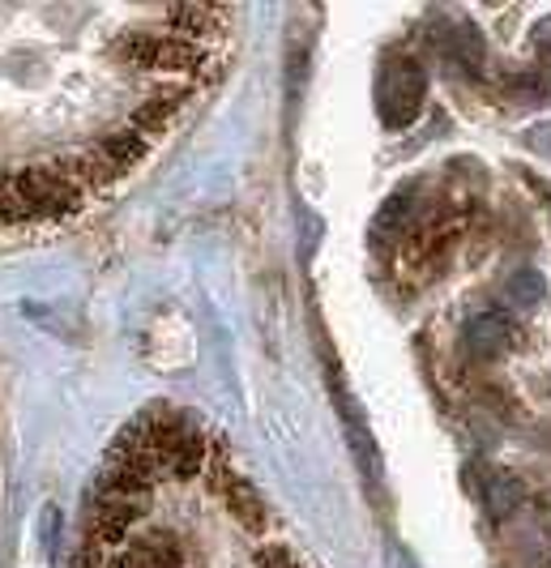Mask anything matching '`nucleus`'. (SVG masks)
<instances>
[{
	"instance_id": "nucleus-3",
	"label": "nucleus",
	"mask_w": 551,
	"mask_h": 568,
	"mask_svg": "<svg viewBox=\"0 0 551 568\" xmlns=\"http://www.w3.org/2000/svg\"><path fill=\"white\" fill-rule=\"evenodd\" d=\"M513 342H518V329H513V316L509 313H479L466 325V346L479 359H500Z\"/></svg>"
},
{
	"instance_id": "nucleus-2",
	"label": "nucleus",
	"mask_w": 551,
	"mask_h": 568,
	"mask_svg": "<svg viewBox=\"0 0 551 568\" xmlns=\"http://www.w3.org/2000/svg\"><path fill=\"white\" fill-rule=\"evenodd\" d=\"M424 69L415 60H389L380 73V115L389 129H407L424 112Z\"/></svg>"
},
{
	"instance_id": "nucleus-8",
	"label": "nucleus",
	"mask_w": 551,
	"mask_h": 568,
	"mask_svg": "<svg viewBox=\"0 0 551 568\" xmlns=\"http://www.w3.org/2000/svg\"><path fill=\"white\" fill-rule=\"evenodd\" d=\"M539 43H543V48H551V18L539 27Z\"/></svg>"
},
{
	"instance_id": "nucleus-4",
	"label": "nucleus",
	"mask_w": 551,
	"mask_h": 568,
	"mask_svg": "<svg viewBox=\"0 0 551 568\" xmlns=\"http://www.w3.org/2000/svg\"><path fill=\"white\" fill-rule=\"evenodd\" d=\"M483 509H488V517H509V513H518V505H522V496H526V487L522 479L513 475V470H488L483 475Z\"/></svg>"
},
{
	"instance_id": "nucleus-6",
	"label": "nucleus",
	"mask_w": 551,
	"mask_h": 568,
	"mask_svg": "<svg viewBox=\"0 0 551 568\" xmlns=\"http://www.w3.org/2000/svg\"><path fill=\"white\" fill-rule=\"evenodd\" d=\"M526 145H530V150H539V154H548V159H551V120L534 124V129H526Z\"/></svg>"
},
{
	"instance_id": "nucleus-7",
	"label": "nucleus",
	"mask_w": 551,
	"mask_h": 568,
	"mask_svg": "<svg viewBox=\"0 0 551 568\" xmlns=\"http://www.w3.org/2000/svg\"><path fill=\"white\" fill-rule=\"evenodd\" d=\"M526 180H530V189H534V193H543V201H548V214H551V184H548V180H539V175H526Z\"/></svg>"
},
{
	"instance_id": "nucleus-5",
	"label": "nucleus",
	"mask_w": 551,
	"mask_h": 568,
	"mask_svg": "<svg viewBox=\"0 0 551 568\" xmlns=\"http://www.w3.org/2000/svg\"><path fill=\"white\" fill-rule=\"evenodd\" d=\"M543 295H548V283H543V274H534V270H522V274H513V278L504 283V300H509L513 308H539Z\"/></svg>"
},
{
	"instance_id": "nucleus-1",
	"label": "nucleus",
	"mask_w": 551,
	"mask_h": 568,
	"mask_svg": "<svg viewBox=\"0 0 551 568\" xmlns=\"http://www.w3.org/2000/svg\"><path fill=\"white\" fill-rule=\"evenodd\" d=\"M232 9L0 4V235L78 219L197 99Z\"/></svg>"
}]
</instances>
